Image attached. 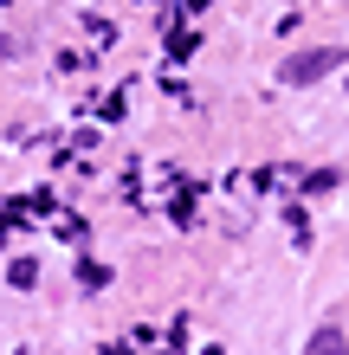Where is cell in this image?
Instances as JSON below:
<instances>
[{
    "instance_id": "obj_3",
    "label": "cell",
    "mask_w": 349,
    "mask_h": 355,
    "mask_svg": "<svg viewBox=\"0 0 349 355\" xmlns=\"http://www.w3.org/2000/svg\"><path fill=\"white\" fill-rule=\"evenodd\" d=\"M181 7H188V13H201V7H207V0H181Z\"/></svg>"
},
{
    "instance_id": "obj_1",
    "label": "cell",
    "mask_w": 349,
    "mask_h": 355,
    "mask_svg": "<svg viewBox=\"0 0 349 355\" xmlns=\"http://www.w3.org/2000/svg\"><path fill=\"white\" fill-rule=\"evenodd\" d=\"M343 65V46H311V52H298V58H284V85H317V78H330Z\"/></svg>"
},
{
    "instance_id": "obj_2",
    "label": "cell",
    "mask_w": 349,
    "mask_h": 355,
    "mask_svg": "<svg viewBox=\"0 0 349 355\" xmlns=\"http://www.w3.org/2000/svg\"><path fill=\"white\" fill-rule=\"evenodd\" d=\"M304 355H349V336H343L337 323H323L317 336H311V349H304Z\"/></svg>"
}]
</instances>
